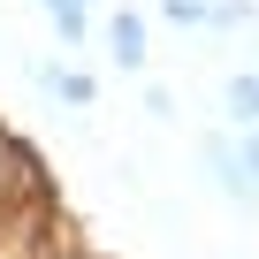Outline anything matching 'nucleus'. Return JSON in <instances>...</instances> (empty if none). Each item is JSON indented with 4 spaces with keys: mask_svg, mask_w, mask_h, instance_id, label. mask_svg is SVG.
<instances>
[{
    "mask_svg": "<svg viewBox=\"0 0 259 259\" xmlns=\"http://www.w3.org/2000/svg\"><path fill=\"white\" fill-rule=\"evenodd\" d=\"M145 114H153V122H176L183 107H176V92H168V84H145Z\"/></svg>",
    "mask_w": 259,
    "mask_h": 259,
    "instance_id": "nucleus-9",
    "label": "nucleus"
},
{
    "mask_svg": "<svg viewBox=\"0 0 259 259\" xmlns=\"http://www.w3.org/2000/svg\"><path fill=\"white\" fill-rule=\"evenodd\" d=\"M99 46L114 54V69H130V76H138V69H145V16L114 0V8H107V31H99Z\"/></svg>",
    "mask_w": 259,
    "mask_h": 259,
    "instance_id": "nucleus-4",
    "label": "nucleus"
},
{
    "mask_svg": "<svg viewBox=\"0 0 259 259\" xmlns=\"http://www.w3.org/2000/svg\"><path fill=\"white\" fill-rule=\"evenodd\" d=\"M31 84H38L46 99L76 107V114H92V107H99V76H92V69H69V61H31Z\"/></svg>",
    "mask_w": 259,
    "mask_h": 259,
    "instance_id": "nucleus-3",
    "label": "nucleus"
},
{
    "mask_svg": "<svg viewBox=\"0 0 259 259\" xmlns=\"http://www.w3.org/2000/svg\"><path fill=\"white\" fill-rule=\"evenodd\" d=\"M61 244H69V229H61V213H54L46 191H31L8 221H0V259H54Z\"/></svg>",
    "mask_w": 259,
    "mask_h": 259,
    "instance_id": "nucleus-1",
    "label": "nucleus"
},
{
    "mask_svg": "<svg viewBox=\"0 0 259 259\" xmlns=\"http://www.w3.org/2000/svg\"><path fill=\"white\" fill-rule=\"evenodd\" d=\"M84 8H99V0H84ZM107 8H114V0H107Z\"/></svg>",
    "mask_w": 259,
    "mask_h": 259,
    "instance_id": "nucleus-12",
    "label": "nucleus"
},
{
    "mask_svg": "<svg viewBox=\"0 0 259 259\" xmlns=\"http://www.w3.org/2000/svg\"><path fill=\"white\" fill-rule=\"evenodd\" d=\"M229 138H236V130H229ZM236 160H244L251 183H259V130H244V138H236Z\"/></svg>",
    "mask_w": 259,
    "mask_h": 259,
    "instance_id": "nucleus-10",
    "label": "nucleus"
},
{
    "mask_svg": "<svg viewBox=\"0 0 259 259\" xmlns=\"http://www.w3.org/2000/svg\"><path fill=\"white\" fill-rule=\"evenodd\" d=\"M198 168H206V183H213L229 206L259 213V183H251V168L236 160V138H229V130H206V138H198Z\"/></svg>",
    "mask_w": 259,
    "mask_h": 259,
    "instance_id": "nucleus-2",
    "label": "nucleus"
},
{
    "mask_svg": "<svg viewBox=\"0 0 259 259\" xmlns=\"http://www.w3.org/2000/svg\"><path fill=\"white\" fill-rule=\"evenodd\" d=\"M54 259H84V251H76V244H61V251H54Z\"/></svg>",
    "mask_w": 259,
    "mask_h": 259,
    "instance_id": "nucleus-11",
    "label": "nucleus"
},
{
    "mask_svg": "<svg viewBox=\"0 0 259 259\" xmlns=\"http://www.w3.org/2000/svg\"><path fill=\"white\" fill-rule=\"evenodd\" d=\"M38 16L54 23L61 46H84V38H92V8H84V0H38Z\"/></svg>",
    "mask_w": 259,
    "mask_h": 259,
    "instance_id": "nucleus-7",
    "label": "nucleus"
},
{
    "mask_svg": "<svg viewBox=\"0 0 259 259\" xmlns=\"http://www.w3.org/2000/svg\"><path fill=\"white\" fill-rule=\"evenodd\" d=\"M221 122L236 130V138L259 130V69H236V76L221 84Z\"/></svg>",
    "mask_w": 259,
    "mask_h": 259,
    "instance_id": "nucleus-6",
    "label": "nucleus"
},
{
    "mask_svg": "<svg viewBox=\"0 0 259 259\" xmlns=\"http://www.w3.org/2000/svg\"><path fill=\"white\" fill-rule=\"evenodd\" d=\"M31 191H38V168H31V153L8 138V130H0V221H8V213L31 198Z\"/></svg>",
    "mask_w": 259,
    "mask_h": 259,
    "instance_id": "nucleus-5",
    "label": "nucleus"
},
{
    "mask_svg": "<svg viewBox=\"0 0 259 259\" xmlns=\"http://www.w3.org/2000/svg\"><path fill=\"white\" fill-rule=\"evenodd\" d=\"M153 8L176 23V31H206V16H213V0H153Z\"/></svg>",
    "mask_w": 259,
    "mask_h": 259,
    "instance_id": "nucleus-8",
    "label": "nucleus"
}]
</instances>
